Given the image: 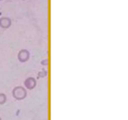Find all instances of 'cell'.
<instances>
[{
  "mask_svg": "<svg viewBox=\"0 0 128 120\" xmlns=\"http://www.w3.org/2000/svg\"><path fill=\"white\" fill-rule=\"evenodd\" d=\"M12 94L13 96L16 98L17 100H22L24 99L26 96V91L23 88L21 87H16L12 91Z\"/></svg>",
  "mask_w": 128,
  "mask_h": 120,
  "instance_id": "6da1fadb",
  "label": "cell"
},
{
  "mask_svg": "<svg viewBox=\"0 0 128 120\" xmlns=\"http://www.w3.org/2000/svg\"><path fill=\"white\" fill-rule=\"evenodd\" d=\"M0 1H1V0H0Z\"/></svg>",
  "mask_w": 128,
  "mask_h": 120,
  "instance_id": "52a82bcc",
  "label": "cell"
},
{
  "mask_svg": "<svg viewBox=\"0 0 128 120\" xmlns=\"http://www.w3.org/2000/svg\"><path fill=\"white\" fill-rule=\"evenodd\" d=\"M11 25V20L8 18H2L0 19V26L4 28H7Z\"/></svg>",
  "mask_w": 128,
  "mask_h": 120,
  "instance_id": "3957f363",
  "label": "cell"
},
{
  "mask_svg": "<svg viewBox=\"0 0 128 120\" xmlns=\"http://www.w3.org/2000/svg\"><path fill=\"white\" fill-rule=\"evenodd\" d=\"M6 98L5 96V95L4 94H0V104H2L4 103V102L6 101Z\"/></svg>",
  "mask_w": 128,
  "mask_h": 120,
  "instance_id": "5b68a950",
  "label": "cell"
},
{
  "mask_svg": "<svg viewBox=\"0 0 128 120\" xmlns=\"http://www.w3.org/2000/svg\"><path fill=\"white\" fill-rule=\"evenodd\" d=\"M36 81H35L34 79L32 78H28L25 81V85L30 90H32V88H34L36 86Z\"/></svg>",
  "mask_w": 128,
  "mask_h": 120,
  "instance_id": "277c9868",
  "label": "cell"
},
{
  "mask_svg": "<svg viewBox=\"0 0 128 120\" xmlns=\"http://www.w3.org/2000/svg\"><path fill=\"white\" fill-rule=\"evenodd\" d=\"M18 58L21 62H25L29 59V52L26 50H21L18 54Z\"/></svg>",
  "mask_w": 128,
  "mask_h": 120,
  "instance_id": "7a4b0ae2",
  "label": "cell"
},
{
  "mask_svg": "<svg viewBox=\"0 0 128 120\" xmlns=\"http://www.w3.org/2000/svg\"><path fill=\"white\" fill-rule=\"evenodd\" d=\"M23 1H24V0H23Z\"/></svg>",
  "mask_w": 128,
  "mask_h": 120,
  "instance_id": "ba28073f",
  "label": "cell"
},
{
  "mask_svg": "<svg viewBox=\"0 0 128 120\" xmlns=\"http://www.w3.org/2000/svg\"><path fill=\"white\" fill-rule=\"evenodd\" d=\"M0 120H1V119H0Z\"/></svg>",
  "mask_w": 128,
  "mask_h": 120,
  "instance_id": "8992f818",
  "label": "cell"
}]
</instances>
